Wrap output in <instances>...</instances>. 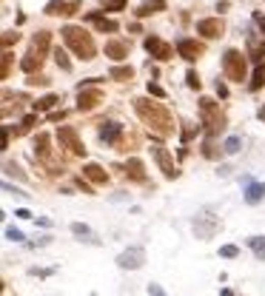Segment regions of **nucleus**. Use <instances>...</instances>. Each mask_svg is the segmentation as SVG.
<instances>
[{
    "label": "nucleus",
    "mask_w": 265,
    "mask_h": 296,
    "mask_svg": "<svg viewBox=\"0 0 265 296\" xmlns=\"http://www.w3.org/2000/svg\"><path fill=\"white\" fill-rule=\"evenodd\" d=\"M17 37H20V35H17V31H6V35H3V46H6V49H9V46H12V43H17Z\"/></svg>",
    "instance_id": "nucleus-38"
},
{
    "label": "nucleus",
    "mask_w": 265,
    "mask_h": 296,
    "mask_svg": "<svg viewBox=\"0 0 265 296\" xmlns=\"http://www.w3.org/2000/svg\"><path fill=\"white\" fill-rule=\"evenodd\" d=\"M3 188H6V194H15V196H26V194H23V191H20V188H12V185H9V182H6V185H3Z\"/></svg>",
    "instance_id": "nucleus-42"
},
{
    "label": "nucleus",
    "mask_w": 265,
    "mask_h": 296,
    "mask_svg": "<svg viewBox=\"0 0 265 296\" xmlns=\"http://www.w3.org/2000/svg\"><path fill=\"white\" fill-rule=\"evenodd\" d=\"M177 51H180V57L183 60L191 63V60H197L202 54V46L197 43V40H191V37H180L177 40Z\"/></svg>",
    "instance_id": "nucleus-11"
},
{
    "label": "nucleus",
    "mask_w": 265,
    "mask_h": 296,
    "mask_svg": "<svg viewBox=\"0 0 265 296\" xmlns=\"http://www.w3.org/2000/svg\"><path fill=\"white\" fill-rule=\"evenodd\" d=\"M12 60H15V54H12V51H3V69H0V77L3 80H9V72H12Z\"/></svg>",
    "instance_id": "nucleus-27"
},
{
    "label": "nucleus",
    "mask_w": 265,
    "mask_h": 296,
    "mask_svg": "<svg viewBox=\"0 0 265 296\" xmlns=\"http://www.w3.org/2000/svg\"><path fill=\"white\" fill-rule=\"evenodd\" d=\"M106 57H114V60L129 57V46L123 43V40H108L106 43Z\"/></svg>",
    "instance_id": "nucleus-17"
},
{
    "label": "nucleus",
    "mask_w": 265,
    "mask_h": 296,
    "mask_svg": "<svg viewBox=\"0 0 265 296\" xmlns=\"http://www.w3.org/2000/svg\"><path fill=\"white\" fill-rule=\"evenodd\" d=\"M131 65H114V69H111V72H108V77L111 80H131Z\"/></svg>",
    "instance_id": "nucleus-25"
},
{
    "label": "nucleus",
    "mask_w": 265,
    "mask_h": 296,
    "mask_svg": "<svg viewBox=\"0 0 265 296\" xmlns=\"http://www.w3.org/2000/svg\"><path fill=\"white\" fill-rule=\"evenodd\" d=\"M57 140H60V145H63V148H69L72 154H80V157H86V145L80 143L77 131H74L72 125H60V128H57Z\"/></svg>",
    "instance_id": "nucleus-4"
},
{
    "label": "nucleus",
    "mask_w": 265,
    "mask_h": 296,
    "mask_svg": "<svg viewBox=\"0 0 265 296\" xmlns=\"http://www.w3.org/2000/svg\"><path fill=\"white\" fill-rule=\"evenodd\" d=\"M46 15H69V3L66 0H49Z\"/></svg>",
    "instance_id": "nucleus-24"
},
{
    "label": "nucleus",
    "mask_w": 265,
    "mask_h": 296,
    "mask_svg": "<svg viewBox=\"0 0 265 296\" xmlns=\"http://www.w3.org/2000/svg\"><path fill=\"white\" fill-rule=\"evenodd\" d=\"M51 140H49V134H37V140H35V157H40V159H49V154H51Z\"/></svg>",
    "instance_id": "nucleus-20"
},
{
    "label": "nucleus",
    "mask_w": 265,
    "mask_h": 296,
    "mask_svg": "<svg viewBox=\"0 0 265 296\" xmlns=\"http://www.w3.org/2000/svg\"><path fill=\"white\" fill-rule=\"evenodd\" d=\"M217 231H220V219H217V217H208V214H202V217L194 219V234H197L200 239H211Z\"/></svg>",
    "instance_id": "nucleus-8"
},
{
    "label": "nucleus",
    "mask_w": 265,
    "mask_h": 296,
    "mask_svg": "<svg viewBox=\"0 0 265 296\" xmlns=\"http://www.w3.org/2000/svg\"><path fill=\"white\" fill-rule=\"evenodd\" d=\"M197 31L214 40V37H220V35H222V23L217 20V17H205V20H200V23H197Z\"/></svg>",
    "instance_id": "nucleus-12"
},
{
    "label": "nucleus",
    "mask_w": 265,
    "mask_h": 296,
    "mask_svg": "<svg viewBox=\"0 0 265 296\" xmlns=\"http://www.w3.org/2000/svg\"><path fill=\"white\" fill-rule=\"evenodd\" d=\"M200 111H202V117H205V125H208L211 131L222 128V114H217L214 100H208V97H202V100H200Z\"/></svg>",
    "instance_id": "nucleus-10"
},
{
    "label": "nucleus",
    "mask_w": 265,
    "mask_h": 296,
    "mask_svg": "<svg viewBox=\"0 0 265 296\" xmlns=\"http://www.w3.org/2000/svg\"><path fill=\"white\" fill-rule=\"evenodd\" d=\"M262 196H265L262 182H248V188H245V200H248L251 205H257V203H262Z\"/></svg>",
    "instance_id": "nucleus-19"
},
{
    "label": "nucleus",
    "mask_w": 265,
    "mask_h": 296,
    "mask_svg": "<svg viewBox=\"0 0 265 296\" xmlns=\"http://www.w3.org/2000/svg\"><path fill=\"white\" fill-rule=\"evenodd\" d=\"M222 296H234V293H231V290H222Z\"/></svg>",
    "instance_id": "nucleus-46"
},
{
    "label": "nucleus",
    "mask_w": 265,
    "mask_h": 296,
    "mask_svg": "<svg viewBox=\"0 0 265 296\" xmlns=\"http://www.w3.org/2000/svg\"><path fill=\"white\" fill-rule=\"evenodd\" d=\"M237 253H240V248L237 245H222L220 248V256H225V259H234Z\"/></svg>",
    "instance_id": "nucleus-33"
},
{
    "label": "nucleus",
    "mask_w": 265,
    "mask_h": 296,
    "mask_svg": "<svg viewBox=\"0 0 265 296\" xmlns=\"http://www.w3.org/2000/svg\"><path fill=\"white\" fill-rule=\"evenodd\" d=\"M151 154H154V159H157V166H160V171H163L165 180H177L180 171H177V166H174L171 154L165 151L163 145H154V148H151Z\"/></svg>",
    "instance_id": "nucleus-5"
},
{
    "label": "nucleus",
    "mask_w": 265,
    "mask_h": 296,
    "mask_svg": "<svg viewBox=\"0 0 265 296\" xmlns=\"http://www.w3.org/2000/svg\"><path fill=\"white\" fill-rule=\"evenodd\" d=\"M123 171H126V177H129V180L145 182V166H143V162H140L137 157H131L129 162H126V168H123Z\"/></svg>",
    "instance_id": "nucleus-14"
},
{
    "label": "nucleus",
    "mask_w": 265,
    "mask_h": 296,
    "mask_svg": "<svg viewBox=\"0 0 265 296\" xmlns=\"http://www.w3.org/2000/svg\"><path fill=\"white\" fill-rule=\"evenodd\" d=\"M143 262H145L143 248H129V251H123L120 256H117V265H120L123 271H137V268H143Z\"/></svg>",
    "instance_id": "nucleus-7"
},
{
    "label": "nucleus",
    "mask_w": 265,
    "mask_h": 296,
    "mask_svg": "<svg viewBox=\"0 0 265 296\" xmlns=\"http://www.w3.org/2000/svg\"><path fill=\"white\" fill-rule=\"evenodd\" d=\"M126 0H106V12H123Z\"/></svg>",
    "instance_id": "nucleus-34"
},
{
    "label": "nucleus",
    "mask_w": 265,
    "mask_h": 296,
    "mask_svg": "<svg viewBox=\"0 0 265 296\" xmlns=\"http://www.w3.org/2000/svg\"><path fill=\"white\" fill-rule=\"evenodd\" d=\"M186 83H188V88H200V77H197V72H188Z\"/></svg>",
    "instance_id": "nucleus-35"
},
{
    "label": "nucleus",
    "mask_w": 265,
    "mask_h": 296,
    "mask_svg": "<svg viewBox=\"0 0 265 296\" xmlns=\"http://www.w3.org/2000/svg\"><path fill=\"white\" fill-rule=\"evenodd\" d=\"M97 23V29L100 31H117V23L114 20H106V17H100V20H94Z\"/></svg>",
    "instance_id": "nucleus-32"
},
{
    "label": "nucleus",
    "mask_w": 265,
    "mask_h": 296,
    "mask_svg": "<svg viewBox=\"0 0 265 296\" xmlns=\"http://www.w3.org/2000/svg\"><path fill=\"white\" fill-rule=\"evenodd\" d=\"M149 293H151V296H165V290L160 288L157 282H151V285H149Z\"/></svg>",
    "instance_id": "nucleus-40"
},
{
    "label": "nucleus",
    "mask_w": 265,
    "mask_h": 296,
    "mask_svg": "<svg viewBox=\"0 0 265 296\" xmlns=\"http://www.w3.org/2000/svg\"><path fill=\"white\" fill-rule=\"evenodd\" d=\"M6 239H12V242H23V234L17 231V228H6Z\"/></svg>",
    "instance_id": "nucleus-37"
},
{
    "label": "nucleus",
    "mask_w": 265,
    "mask_h": 296,
    "mask_svg": "<svg viewBox=\"0 0 265 296\" xmlns=\"http://www.w3.org/2000/svg\"><path fill=\"white\" fill-rule=\"evenodd\" d=\"M262 86H265V69L259 65V69H257V74H254V80H251V91H259Z\"/></svg>",
    "instance_id": "nucleus-28"
},
{
    "label": "nucleus",
    "mask_w": 265,
    "mask_h": 296,
    "mask_svg": "<svg viewBox=\"0 0 265 296\" xmlns=\"http://www.w3.org/2000/svg\"><path fill=\"white\" fill-rule=\"evenodd\" d=\"M134 111L140 114V120H143L151 131H157L160 137H171L174 134V120L160 103H151V100H145V97H137Z\"/></svg>",
    "instance_id": "nucleus-1"
},
{
    "label": "nucleus",
    "mask_w": 265,
    "mask_h": 296,
    "mask_svg": "<svg viewBox=\"0 0 265 296\" xmlns=\"http://www.w3.org/2000/svg\"><path fill=\"white\" fill-rule=\"evenodd\" d=\"M63 40H66V46L77 54L80 60H94V54H97V46H94V40H92V35L89 31H83L80 26H63Z\"/></svg>",
    "instance_id": "nucleus-2"
},
{
    "label": "nucleus",
    "mask_w": 265,
    "mask_h": 296,
    "mask_svg": "<svg viewBox=\"0 0 265 296\" xmlns=\"http://www.w3.org/2000/svg\"><path fill=\"white\" fill-rule=\"evenodd\" d=\"M240 145H243V140H240V137H228V140H225V151L237 154V151H240Z\"/></svg>",
    "instance_id": "nucleus-31"
},
{
    "label": "nucleus",
    "mask_w": 265,
    "mask_h": 296,
    "mask_svg": "<svg viewBox=\"0 0 265 296\" xmlns=\"http://www.w3.org/2000/svg\"><path fill=\"white\" fill-rule=\"evenodd\" d=\"M83 177H89L92 182H108V174L103 166H97V162H89V166H83Z\"/></svg>",
    "instance_id": "nucleus-15"
},
{
    "label": "nucleus",
    "mask_w": 265,
    "mask_h": 296,
    "mask_svg": "<svg viewBox=\"0 0 265 296\" xmlns=\"http://www.w3.org/2000/svg\"><path fill=\"white\" fill-rule=\"evenodd\" d=\"M145 51L157 60H171L174 57V49L165 43V40H160V37H145Z\"/></svg>",
    "instance_id": "nucleus-9"
},
{
    "label": "nucleus",
    "mask_w": 265,
    "mask_h": 296,
    "mask_svg": "<svg viewBox=\"0 0 265 296\" xmlns=\"http://www.w3.org/2000/svg\"><path fill=\"white\" fill-rule=\"evenodd\" d=\"M248 248L254 251V256H257V259L265 262V237H251L248 239Z\"/></svg>",
    "instance_id": "nucleus-21"
},
{
    "label": "nucleus",
    "mask_w": 265,
    "mask_h": 296,
    "mask_svg": "<svg viewBox=\"0 0 265 296\" xmlns=\"http://www.w3.org/2000/svg\"><path fill=\"white\" fill-rule=\"evenodd\" d=\"M222 69H225L228 80H234V83H243L245 74H248L245 54H243V51H237V49H228L225 54H222Z\"/></svg>",
    "instance_id": "nucleus-3"
},
{
    "label": "nucleus",
    "mask_w": 265,
    "mask_h": 296,
    "mask_svg": "<svg viewBox=\"0 0 265 296\" xmlns=\"http://www.w3.org/2000/svg\"><path fill=\"white\" fill-rule=\"evenodd\" d=\"M77 185H80V188H83V194H92V188H89V185H86V182H83V177H77Z\"/></svg>",
    "instance_id": "nucleus-44"
},
{
    "label": "nucleus",
    "mask_w": 265,
    "mask_h": 296,
    "mask_svg": "<svg viewBox=\"0 0 265 296\" xmlns=\"http://www.w3.org/2000/svg\"><path fill=\"white\" fill-rule=\"evenodd\" d=\"M217 94H220V97H228V86L220 83V80H217Z\"/></svg>",
    "instance_id": "nucleus-41"
},
{
    "label": "nucleus",
    "mask_w": 265,
    "mask_h": 296,
    "mask_svg": "<svg viewBox=\"0 0 265 296\" xmlns=\"http://www.w3.org/2000/svg\"><path fill=\"white\" fill-rule=\"evenodd\" d=\"M120 134H123V125H117V123H103L100 125V140L103 143H117Z\"/></svg>",
    "instance_id": "nucleus-16"
},
{
    "label": "nucleus",
    "mask_w": 265,
    "mask_h": 296,
    "mask_svg": "<svg viewBox=\"0 0 265 296\" xmlns=\"http://www.w3.org/2000/svg\"><path fill=\"white\" fill-rule=\"evenodd\" d=\"M100 103H103V91L100 88H89V86L77 88V109L80 111H92V109H97Z\"/></svg>",
    "instance_id": "nucleus-6"
},
{
    "label": "nucleus",
    "mask_w": 265,
    "mask_h": 296,
    "mask_svg": "<svg viewBox=\"0 0 265 296\" xmlns=\"http://www.w3.org/2000/svg\"><path fill=\"white\" fill-rule=\"evenodd\" d=\"M149 94H154V97H165L163 86H157V83H149Z\"/></svg>",
    "instance_id": "nucleus-39"
},
{
    "label": "nucleus",
    "mask_w": 265,
    "mask_h": 296,
    "mask_svg": "<svg viewBox=\"0 0 265 296\" xmlns=\"http://www.w3.org/2000/svg\"><path fill=\"white\" fill-rule=\"evenodd\" d=\"M257 23H259V29L265 31V20H262V17H257Z\"/></svg>",
    "instance_id": "nucleus-45"
},
{
    "label": "nucleus",
    "mask_w": 265,
    "mask_h": 296,
    "mask_svg": "<svg viewBox=\"0 0 265 296\" xmlns=\"http://www.w3.org/2000/svg\"><path fill=\"white\" fill-rule=\"evenodd\" d=\"M57 100H60L57 94H46V97H40V100L35 103V111H49V109H51V106H54Z\"/></svg>",
    "instance_id": "nucleus-26"
},
{
    "label": "nucleus",
    "mask_w": 265,
    "mask_h": 296,
    "mask_svg": "<svg viewBox=\"0 0 265 296\" xmlns=\"http://www.w3.org/2000/svg\"><path fill=\"white\" fill-rule=\"evenodd\" d=\"M15 217H20V219H32V214L26 208H20V211H15Z\"/></svg>",
    "instance_id": "nucleus-43"
},
{
    "label": "nucleus",
    "mask_w": 265,
    "mask_h": 296,
    "mask_svg": "<svg viewBox=\"0 0 265 296\" xmlns=\"http://www.w3.org/2000/svg\"><path fill=\"white\" fill-rule=\"evenodd\" d=\"M54 57H57V65L63 69V72H69V69H72V63H69V57H66V51L54 49Z\"/></svg>",
    "instance_id": "nucleus-30"
},
{
    "label": "nucleus",
    "mask_w": 265,
    "mask_h": 296,
    "mask_svg": "<svg viewBox=\"0 0 265 296\" xmlns=\"http://www.w3.org/2000/svg\"><path fill=\"white\" fill-rule=\"evenodd\" d=\"M26 83H29V86H46V83H49V77H43V74H37V77H35V74H32Z\"/></svg>",
    "instance_id": "nucleus-36"
},
{
    "label": "nucleus",
    "mask_w": 265,
    "mask_h": 296,
    "mask_svg": "<svg viewBox=\"0 0 265 296\" xmlns=\"http://www.w3.org/2000/svg\"><path fill=\"white\" fill-rule=\"evenodd\" d=\"M49 43H51L49 31H37V35L32 37V49H37V51H46V49H49Z\"/></svg>",
    "instance_id": "nucleus-22"
},
{
    "label": "nucleus",
    "mask_w": 265,
    "mask_h": 296,
    "mask_svg": "<svg viewBox=\"0 0 265 296\" xmlns=\"http://www.w3.org/2000/svg\"><path fill=\"white\" fill-rule=\"evenodd\" d=\"M251 57L257 60V63H259V60L265 57V49H262V43H257L254 37H251Z\"/></svg>",
    "instance_id": "nucleus-29"
},
{
    "label": "nucleus",
    "mask_w": 265,
    "mask_h": 296,
    "mask_svg": "<svg viewBox=\"0 0 265 296\" xmlns=\"http://www.w3.org/2000/svg\"><path fill=\"white\" fill-rule=\"evenodd\" d=\"M40 65H43V51H37V49H32L29 54L20 60V69H23L26 74H35Z\"/></svg>",
    "instance_id": "nucleus-13"
},
{
    "label": "nucleus",
    "mask_w": 265,
    "mask_h": 296,
    "mask_svg": "<svg viewBox=\"0 0 265 296\" xmlns=\"http://www.w3.org/2000/svg\"><path fill=\"white\" fill-rule=\"evenodd\" d=\"M72 234H74V237H83L86 242H97V237L92 234V228H89V225H83V222H74L72 225Z\"/></svg>",
    "instance_id": "nucleus-23"
},
{
    "label": "nucleus",
    "mask_w": 265,
    "mask_h": 296,
    "mask_svg": "<svg viewBox=\"0 0 265 296\" xmlns=\"http://www.w3.org/2000/svg\"><path fill=\"white\" fill-rule=\"evenodd\" d=\"M163 9H165V0H145L143 6L137 9V17H151L157 12H163Z\"/></svg>",
    "instance_id": "nucleus-18"
}]
</instances>
